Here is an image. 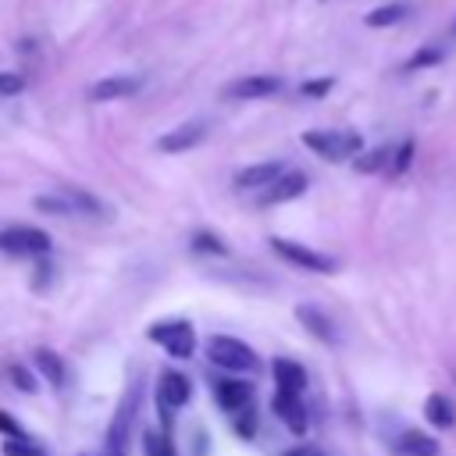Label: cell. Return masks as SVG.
I'll use <instances>...</instances> for the list:
<instances>
[{"mask_svg":"<svg viewBox=\"0 0 456 456\" xmlns=\"http://www.w3.org/2000/svg\"><path fill=\"white\" fill-rule=\"evenodd\" d=\"M303 146L314 150L317 157L338 164V160L360 157L363 139H360V132H349V128H314V132H303Z\"/></svg>","mask_w":456,"mask_h":456,"instance_id":"obj_1","label":"cell"},{"mask_svg":"<svg viewBox=\"0 0 456 456\" xmlns=\"http://www.w3.org/2000/svg\"><path fill=\"white\" fill-rule=\"evenodd\" d=\"M207 360L228 374H246V370H256V353L235 338V335H210L207 338Z\"/></svg>","mask_w":456,"mask_h":456,"instance_id":"obj_2","label":"cell"},{"mask_svg":"<svg viewBox=\"0 0 456 456\" xmlns=\"http://www.w3.org/2000/svg\"><path fill=\"white\" fill-rule=\"evenodd\" d=\"M271 249L285 260V264H292V267H299V271H314V274H331L338 264H335V256H328V253H317V249H310V246H303V242H292V239H271Z\"/></svg>","mask_w":456,"mask_h":456,"instance_id":"obj_3","label":"cell"},{"mask_svg":"<svg viewBox=\"0 0 456 456\" xmlns=\"http://www.w3.org/2000/svg\"><path fill=\"white\" fill-rule=\"evenodd\" d=\"M150 338L167 356H178V360L192 356V349H196V335H192L189 321H157V324H150Z\"/></svg>","mask_w":456,"mask_h":456,"instance_id":"obj_4","label":"cell"},{"mask_svg":"<svg viewBox=\"0 0 456 456\" xmlns=\"http://www.w3.org/2000/svg\"><path fill=\"white\" fill-rule=\"evenodd\" d=\"M0 249L14 253V256H43V253H50V235L43 228L11 224L0 232Z\"/></svg>","mask_w":456,"mask_h":456,"instance_id":"obj_5","label":"cell"},{"mask_svg":"<svg viewBox=\"0 0 456 456\" xmlns=\"http://www.w3.org/2000/svg\"><path fill=\"white\" fill-rule=\"evenodd\" d=\"M189 378L178 374V370H164L160 374V385H157V406H160V428H167L171 413L182 410L189 403Z\"/></svg>","mask_w":456,"mask_h":456,"instance_id":"obj_6","label":"cell"},{"mask_svg":"<svg viewBox=\"0 0 456 456\" xmlns=\"http://www.w3.org/2000/svg\"><path fill=\"white\" fill-rule=\"evenodd\" d=\"M214 399L228 417H235V413L253 406V385L242 381V378H217L214 381Z\"/></svg>","mask_w":456,"mask_h":456,"instance_id":"obj_7","label":"cell"},{"mask_svg":"<svg viewBox=\"0 0 456 456\" xmlns=\"http://www.w3.org/2000/svg\"><path fill=\"white\" fill-rule=\"evenodd\" d=\"M281 89H285V82L278 75H246V78H235L232 86H224V96H232V100H264V96H274Z\"/></svg>","mask_w":456,"mask_h":456,"instance_id":"obj_8","label":"cell"},{"mask_svg":"<svg viewBox=\"0 0 456 456\" xmlns=\"http://www.w3.org/2000/svg\"><path fill=\"white\" fill-rule=\"evenodd\" d=\"M274 413L281 417V424L292 431V435H306V428H310V417H306V406H303V399L299 395H292V392H274Z\"/></svg>","mask_w":456,"mask_h":456,"instance_id":"obj_9","label":"cell"},{"mask_svg":"<svg viewBox=\"0 0 456 456\" xmlns=\"http://www.w3.org/2000/svg\"><path fill=\"white\" fill-rule=\"evenodd\" d=\"M139 89H142V78H139V75H110V78L93 82L89 96H93V100H100V103H107V100H125V96H135Z\"/></svg>","mask_w":456,"mask_h":456,"instance_id":"obj_10","label":"cell"},{"mask_svg":"<svg viewBox=\"0 0 456 456\" xmlns=\"http://www.w3.org/2000/svg\"><path fill=\"white\" fill-rule=\"evenodd\" d=\"M296 317H299V324L314 335V338H321V342H328V346H338V331H335V321L321 310V306H310V303H299L296 306Z\"/></svg>","mask_w":456,"mask_h":456,"instance_id":"obj_11","label":"cell"},{"mask_svg":"<svg viewBox=\"0 0 456 456\" xmlns=\"http://www.w3.org/2000/svg\"><path fill=\"white\" fill-rule=\"evenodd\" d=\"M285 175V164L281 160H267V164H249V167H242L239 175H235V185L239 189H267V185H274L278 178Z\"/></svg>","mask_w":456,"mask_h":456,"instance_id":"obj_12","label":"cell"},{"mask_svg":"<svg viewBox=\"0 0 456 456\" xmlns=\"http://www.w3.org/2000/svg\"><path fill=\"white\" fill-rule=\"evenodd\" d=\"M203 135H207V128H203L200 121H189V125H178V128H171L167 135H160V139H157V150H164V153H185V150H192L196 142H203Z\"/></svg>","mask_w":456,"mask_h":456,"instance_id":"obj_13","label":"cell"},{"mask_svg":"<svg viewBox=\"0 0 456 456\" xmlns=\"http://www.w3.org/2000/svg\"><path fill=\"white\" fill-rule=\"evenodd\" d=\"M306 192V175L303 171H285L274 185H267L264 192H260V203H289V200H296V196H303Z\"/></svg>","mask_w":456,"mask_h":456,"instance_id":"obj_14","label":"cell"},{"mask_svg":"<svg viewBox=\"0 0 456 456\" xmlns=\"http://www.w3.org/2000/svg\"><path fill=\"white\" fill-rule=\"evenodd\" d=\"M271 374H274V385H278V392H292V395H303V388H306V370H303L296 360H289V356H278V360L271 363Z\"/></svg>","mask_w":456,"mask_h":456,"instance_id":"obj_15","label":"cell"},{"mask_svg":"<svg viewBox=\"0 0 456 456\" xmlns=\"http://www.w3.org/2000/svg\"><path fill=\"white\" fill-rule=\"evenodd\" d=\"M424 417H428V424L431 428H452L456 424V406H452V399L449 395H442V392H431L428 399H424Z\"/></svg>","mask_w":456,"mask_h":456,"instance_id":"obj_16","label":"cell"},{"mask_svg":"<svg viewBox=\"0 0 456 456\" xmlns=\"http://www.w3.org/2000/svg\"><path fill=\"white\" fill-rule=\"evenodd\" d=\"M395 449H399L403 456H438V452H442V445H438L431 435H424V431H399Z\"/></svg>","mask_w":456,"mask_h":456,"instance_id":"obj_17","label":"cell"},{"mask_svg":"<svg viewBox=\"0 0 456 456\" xmlns=\"http://www.w3.org/2000/svg\"><path fill=\"white\" fill-rule=\"evenodd\" d=\"M32 360H36V367L43 370V378H46L50 385H57V388H61V385L68 381V367H64V360H61L53 349H36V353H32Z\"/></svg>","mask_w":456,"mask_h":456,"instance_id":"obj_18","label":"cell"},{"mask_svg":"<svg viewBox=\"0 0 456 456\" xmlns=\"http://www.w3.org/2000/svg\"><path fill=\"white\" fill-rule=\"evenodd\" d=\"M406 14H410V4H381V7H374L363 21H367L370 28H385V25H399Z\"/></svg>","mask_w":456,"mask_h":456,"instance_id":"obj_19","label":"cell"},{"mask_svg":"<svg viewBox=\"0 0 456 456\" xmlns=\"http://www.w3.org/2000/svg\"><path fill=\"white\" fill-rule=\"evenodd\" d=\"M392 146H374V150H367V153H360L353 164H356V171L360 175H374V171H385L388 164H392Z\"/></svg>","mask_w":456,"mask_h":456,"instance_id":"obj_20","label":"cell"},{"mask_svg":"<svg viewBox=\"0 0 456 456\" xmlns=\"http://www.w3.org/2000/svg\"><path fill=\"white\" fill-rule=\"evenodd\" d=\"M142 449H146V456H175L171 431H167V428H150V431H142Z\"/></svg>","mask_w":456,"mask_h":456,"instance_id":"obj_21","label":"cell"},{"mask_svg":"<svg viewBox=\"0 0 456 456\" xmlns=\"http://www.w3.org/2000/svg\"><path fill=\"white\" fill-rule=\"evenodd\" d=\"M36 210H43V214H61V217H71V214H78L75 210V203L64 196V189L61 192H53V196H36Z\"/></svg>","mask_w":456,"mask_h":456,"instance_id":"obj_22","label":"cell"},{"mask_svg":"<svg viewBox=\"0 0 456 456\" xmlns=\"http://www.w3.org/2000/svg\"><path fill=\"white\" fill-rule=\"evenodd\" d=\"M442 61H445V50L435 46V43H428V46H420V50L406 61V71H420V68H431V64H442Z\"/></svg>","mask_w":456,"mask_h":456,"instance_id":"obj_23","label":"cell"},{"mask_svg":"<svg viewBox=\"0 0 456 456\" xmlns=\"http://www.w3.org/2000/svg\"><path fill=\"white\" fill-rule=\"evenodd\" d=\"M64 196L75 203V210H78V214H93V217H100V214H103V203H100L96 196H89V192L75 189V185H64Z\"/></svg>","mask_w":456,"mask_h":456,"instance_id":"obj_24","label":"cell"},{"mask_svg":"<svg viewBox=\"0 0 456 456\" xmlns=\"http://www.w3.org/2000/svg\"><path fill=\"white\" fill-rule=\"evenodd\" d=\"M4 456H46V449L36 438H7L4 442Z\"/></svg>","mask_w":456,"mask_h":456,"instance_id":"obj_25","label":"cell"},{"mask_svg":"<svg viewBox=\"0 0 456 456\" xmlns=\"http://www.w3.org/2000/svg\"><path fill=\"white\" fill-rule=\"evenodd\" d=\"M413 153H417L413 139H403V142L395 146V153H392V164H388V171H392V175H403V171L413 164Z\"/></svg>","mask_w":456,"mask_h":456,"instance_id":"obj_26","label":"cell"},{"mask_svg":"<svg viewBox=\"0 0 456 456\" xmlns=\"http://www.w3.org/2000/svg\"><path fill=\"white\" fill-rule=\"evenodd\" d=\"M192 249H196V253H214V256H224V253H228V246H224L214 232H196V235H192Z\"/></svg>","mask_w":456,"mask_h":456,"instance_id":"obj_27","label":"cell"},{"mask_svg":"<svg viewBox=\"0 0 456 456\" xmlns=\"http://www.w3.org/2000/svg\"><path fill=\"white\" fill-rule=\"evenodd\" d=\"M7 378L14 381V388H21V392H36V378H32L25 367H18V363L7 367Z\"/></svg>","mask_w":456,"mask_h":456,"instance_id":"obj_28","label":"cell"},{"mask_svg":"<svg viewBox=\"0 0 456 456\" xmlns=\"http://www.w3.org/2000/svg\"><path fill=\"white\" fill-rule=\"evenodd\" d=\"M232 420H235V431H239L242 438H253V431H256V413H253V406L242 410V413H235Z\"/></svg>","mask_w":456,"mask_h":456,"instance_id":"obj_29","label":"cell"},{"mask_svg":"<svg viewBox=\"0 0 456 456\" xmlns=\"http://www.w3.org/2000/svg\"><path fill=\"white\" fill-rule=\"evenodd\" d=\"M331 86H335L331 78H314V82H303V86H299V93H303V96H314V100H317V96H324V93H328Z\"/></svg>","mask_w":456,"mask_h":456,"instance_id":"obj_30","label":"cell"},{"mask_svg":"<svg viewBox=\"0 0 456 456\" xmlns=\"http://www.w3.org/2000/svg\"><path fill=\"white\" fill-rule=\"evenodd\" d=\"M25 89V78L21 75H0V96H14Z\"/></svg>","mask_w":456,"mask_h":456,"instance_id":"obj_31","label":"cell"},{"mask_svg":"<svg viewBox=\"0 0 456 456\" xmlns=\"http://www.w3.org/2000/svg\"><path fill=\"white\" fill-rule=\"evenodd\" d=\"M0 431H4L7 438H25V431L18 428V420H14L11 413H0Z\"/></svg>","mask_w":456,"mask_h":456,"instance_id":"obj_32","label":"cell"},{"mask_svg":"<svg viewBox=\"0 0 456 456\" xmlns=\"http://www.w3.org/2000/svg\"><path fill=\"white\" fill-rule=\"evenodd\" d=\"M285 456H314V449H306V445H299V449H292V452H285Z\"/></svg>","mask_w":456,"mask_h":456,"instance_id":"obj_33","label":"cell"},{"mask_svg":"<svg viewBox=\"0 0 456 456\" xmlns=\"http://www.w3.org/2000/svg\"><path fill=\"white\" fill-rule=\"evenodd\" d=\"M107 456H125V449H110V452H107Z\"/></svg>","mask_w":456,"mask_h":456,"instance_id":"obj_34","label":"cell"},{"mask_svg":"<svg viewBox=\"0 0 456 456\" xmlns=\"http://www.w3.org/2000/svg\"><path fill=\"white\" fill-rule=\"evenodd\" d=\"M314 456H321V452H317V449H314Z\"/></svg>","mask_w":456,"mask_h":456,"instance_id":"obj_35","label":"cell"}]
</instances>
